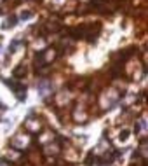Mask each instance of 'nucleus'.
Here are the masks:
<instances>
[{"instance_id":"f257e3e1","label":"nucleus","mask_w":148,"mask_h":166,"mask_svg":"<svg viewBox=\"0 0 148 166\" xmlns=\"http://www.w3.org/2000/svg\"><path fill=\"white\" fill-rule=\"evenodd\" d=\"M23 75H24V65H19L14 72V77H23Z\"/></svg>"}]
</instances>
